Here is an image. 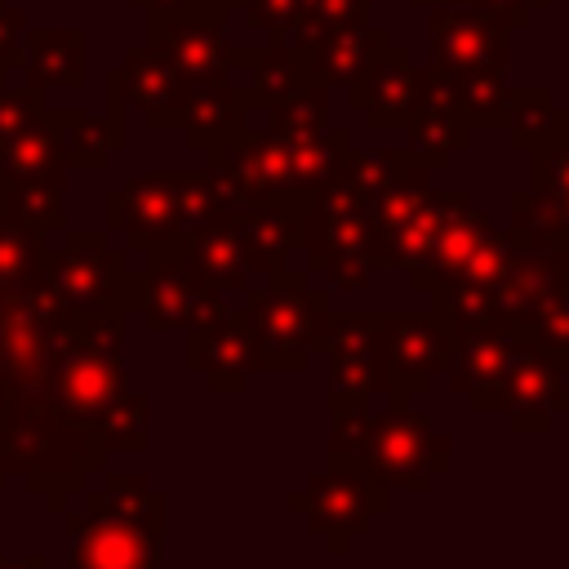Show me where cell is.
Segmentation results:
<instances>
[{"label":"cell","instance_id":"obj_1","mask_svg":"<svg viewBox=\"0 0 569 569\" xmlns=\"http://www.w3.org/2000/svg\"><path fill=\"white\" fill-rule=\"evenodd\" d=\"M169 502L138 471H107L98 485L71 493L58 516L67 520V569H160Z\"/></svg>","mask_w":569,"mask_h":569},{"label":"cell","instance_id":"obj_5","mask_svg":"<svg viewBox=\"0 0 569 569\" xmlns=\"http://www.w3.org/2000/svg\"><path fill=\"white\" fill-rule=\"evenodd\" d=\"M307 271H325L338 289L369 284V249H373V187L342 160V169L307 196L302 222Z\"/></svg>","mask_w":569,"mask_h":569},{"label":"cell","instance_id":"obj_26","mask_svg":"<svg viewBox=\"0 0 569 569\" xmlns=\"http://www.w3.org/2000/svg\"><path fill=\"white\" fill-rule=\"evenodd\" d=\"M405 129H409V151L422 156L431 169H445L471 142V124L453 107V98H449V89L440 84L436 71H427V89H422V98H418V107H413Z\"/></svg>","mask_w":569,"mask_h":569},{"label":"cell","instance_id":"obj_9","mask_svg":"<svg viewBox=\"0 0 569 569\" xmlns=\"http://www.w3.org/2000/svg\"><path fill=\"white\" fill-rule=\"evenodd\" d=\"M511 333V360L507 373L498 382L493 396V413L502 409L511 431H551V422L569 409V356H556L547 347H538L525 329H507Z\"/></svg>","mask_w":569,"mask_h":569},{"label":"cell","instance_id":"obj_30","mask_svg":"<svg viewBox=\"0 0 569 569\" xmlns=\"http://www.w3.org/2000/svg\"><path fill=\"white\" fill-rule=\"evenodd\" d=\"M44 253H49V236L27 227L13 209H0V298L40 280Z\"/></svg>","mask_w":569,"mask_h":569},{"label":"cell","instance_id":"obj_29","mask_svg":"<svg viewBox=\"0 0 569 569\" xmlns=\"http://www.w3.org/2000/svg\"><path fill=\"white\" fill-rule=\"evenodd\" d=\"M436 76H440V84L449 89L453 107L467 116L471 129H498V124H507L511 89H507L502 71H436Z\"/></svg>","mask_w":569,"mask_h":569},{"label":"cell","instance_id":"obj_35","mask_svg":"<svg viewBox=\"0 0 569 569\" xmlns=\"http://www.w3.org/2000/svg\"><path fill=\"white\" fill-rule=\"evenodd\" d=\"M9 209L36 231H62V173L9 182Z\"/></svg>","mask_w":569,"mask_h":569},{"label":"cell","instance_id":"obj_4","mask_svg":"<svg viewBox=\"0 0 569 569\" xmlns=\"http://www.w3.org/2000/svg\"><path fill=\"white\" fill-rule=\"evenodd\" d=\"M244 320L253 329L267 373H302L329 347L333 302L307 267H276L249 293Z\"/></svg>","mask_w":569,"mask_h":569},{"label":"cell","instance_id":"obj_14","mask_svg":"<svg viewBox=\"0 0 569 569\" xmlns=\"http://www.w3.org/2000/svg\"><path fill=\"white\" fill-rule=\"evenodd\" d=\"M222 9L200 4L182 13H151L147 18V44L169 58V67L187 84H213L231 67V44L222 31Z\"/></svg>","mask_w":569,"mask_h":569},{"label":"cell","instance_id":"obj_25","mask_svg":"<svg viewBox=\"0 0 569 569\" xmlns=\"http://www.w3.org/2000/svg\"><path fill=\"white\" fill-rule=\"evenodd\" d=\"M22 89H80L84 84V31L80 27H27L22 40Z\"/></svg>","mask_w":569,"mask_h":569},{"label":"cell","instance_id":"obj_37","mask_svg":"<svg viewBox=\"0 0 569 569\" xmlns=\"http://www.w3.org/2000/svg\"><path fill=\"white\" fill-rule=\"evenodd\" d=\"M240 9H244V22H249V27L276 36V31H289V27L298 22L302 0H244Z\"/></svg>","mask_w":569,"mask_h":569},{"label":"cell","instance_id":"obj_23","mask_svg":"<svg viewBox=\"0 0 569 569\" xmlns=\"http://www.w3.org/2000/svg\"><path fill=\"white\" fill-rule=\"evenodd\" d=\"M236 222L262 267L276 271V267H289V258L302 249V222H307V196L302 191H280V196H267V200H253V204H240L236 209Z\"/></svg>","mask_w":569,"mask_h":569},{"label":"cell","instance_id":"obj_18","mask_svg":"<svg viewBox=\"0 0 569 569\" xmlns=\"http://www.w3.org/2000/svg\"><path fill=\"white\" fill-rule=\"evenodd\" d=\"M107 89L133 107L151 129H178L182 102H187V80L169 67V58L151 44H138L124 53L120 67L107 71Z\"/></svg>","mask_w":569,"mask_h":569},{"label":"cell","instance_id":"obj_34","mask_svg":"<svg viewBox=\"0 0 569 569\" xmlns=\"http://www.w3.org/2000/svg\"><path fill=\"white\" fill-rule=\"evenodd\" d=\"M89 436H93V445H98L102 453H111V449H124V453L147 449V396L129 387V391L89 427Z\"/></svg>","mask_w":569,"mask_h":569},{"label":"cell","instance_id":"obj_32","mask_svg":"<svg viewBox=\"0 0 569 569\" xmlns=\"http://www.w3.org/2000/svg\"><path fill=\"white\" fill-rule=\"evenodd\" d=\"M565 124V111L556 107V98L547 93V89H511V102H507V138H511V147H520V151H533L551 129H560Z\"/></svg>","mask_w":569,"mask_h":569},{"label":"cell","instance_id":"obj_27","mask_svg":"<svg viewBox=\"0 0 569 569\" xmlns=\"http://www.w3.org/2000/svg\"><path fill=\"white\" fill-rule=\"evenodd\" d=\"M467 187H445V191H431L405 222H396L391 231L373 236V249H369V271H387V267H400V271H418L436 244V231L449 213V204L462 196Z\"/></svg>","mask_w":569,"mask_h":569},{"label":"cell","instance_id":"obj_22","mask_svg":"<svg viewBox=\"0 0 569 569\" xmlns=\"http://www.w3.org/2000/svg\"><path fill=\"white\" fill-rule=\"evenodd\" d=\"M493 236H498V231H493L489 213H480V209L471 204V191H462V196L449 204V213H445V222H440V231H436V244H431L427 262H422L418 271H409V284H413L418 293H431V289L458 280V276L467 271V262H471Z\"/></svg>","mask_w":569,"mask_h":569},{"label":"cell","instance_id":"obj_12","mask_svg":"<svg viewBox=\"0 0 569 569\" xmlns=\"http://www.w3.org/2000/svg\"><path fill=\"white\" fill-rule=\"evenodd\" d=\"M133 311H142L151 333H191L222 311V293L182 258H147V267H138Z\"/></svg>","mask_w":569,"mask_h":569},{"label":"cell","instance_id":"obj_17","mask_svg":"<svg viewBox=\"0 0 569 569\" xmlns=\"http://www.w3.org/2000/svg\"><path fill=\"white\" fill-rule=\"evenodd\" d=\"M187 369L204 378L209 391H244L253 373H262V356L244 311L222 307L200 329L187 333Z\"/></svg>","mask_w":569,"mask_h":569},{"label":"cell","instance_id":"obj_11","mask_svg":"<svg viewBox=\"0 0 569 569\" xmlns=\"http://www.w3.org/2000/svg\"><path fill=\"white\" fill-rule=\"evenodd\" d=\"M449 329L431 311H382V400L409 405L449 365Z\"/></svg>","mask_w":569,"mask_h":569},{"label":"cell","instance_id":"obj_44","mask_svg":"<svg viewBox=\"0 0 569 569\" xmlns=\"http://www.w3.org/2000/svg\"><path fill=\"white\" fill-rule=\"evenodd\" d=\"M4 480H9V471H4V458H0V489H4Z\"/></svg>","mask_w":569,"mask_h":569},{"label":"cell","instance_id":"obj_36","mask_svg":"<svg viewBox=\"0 0 569 569\" xmlns=\"http://www.w3.org/2000/svg\"><path fill=\"white\" fill-rule=\"evenodd\" d=\"M525 333H529L538 347H547V351H556V356H569V289H565L560 298H551V302L525 325Z\"/></svg>","mask_w":569,"mask_h":569},{"label":"cell","instance_id":"obj_3","mask_svg":"<svg viewBox=\"0 0 569 569\" xmlns=\"http://www.w3.org/2000/svg\"><path fill=\"white\" fill-rule=\"evenodd\" d=\"M0 458L4 471L22 480V489L40 493L49 511H58L71 493L102 471V449L93 445L89 427L53 409H13L0 413Z\"/></svg>","mask_w":569,"mask_h":569},{"label":"cell","instance_id":"obj_31","mask_svg":"<svg viewBox=\"0 0 569 569\" xmlns=\"http://www.w3.org/2000/svg\"><path fill=\"white\" fill-rule=\"evenodd\" d=\"M529 187L547 196V204L560 218V236L569 249V120L551 129L533 151H529Z\"/></svg>","mask_w":569,"mask_h":569},{"label":"cell","instance_id":"obj_33","mask_svg":"<svg viewBox=\"0 0 569 569\" xmlns=\"http://www.w3.org/2000/svg\"><path fill=\"white\" fill-rule=\"evenodd\" d=\"M356 22H369V0H302L298 22L289 31H276L271 40L289 44V49H307L316 36H329V31L356 27Z\"/></svg>","mask_w":569,"mask_h":569},{"label":"cell","instance_id":"obj_19","mask_svg":"<svg viewBox=\"0 0 569 569\" xmlns=\"http://www.w3.org/2000/svg\"><path fill=\"white\" fill-rule=\"evenodd\" d=\"M427 89V67L409 58V49L387 44L382 58L351 84V107L365 116L369 129H405L418 98Z\"/></svg>","mask_w":569,"mask_h":569},{"label":"cell","instance_id":"obj_45","mask_svg":"<svg viewBox=\"0 0 569 569\" xmlns=\"http://www.w3.org/2000/svg\"><path fill=\"white\" fill-rule=\"evenodd\" d=\"M560 111H565V120H569V102H565V107H560Z\"/></svg>","mask_w":569,"mask_h":569},{"label":"cell","instance_id":"obj_40","mask_svg":"<svg viewBox=\"0 0 569 569\" xmlns=\"http://www.w3.org/2000/svg\"><path fill=\"white\" fill-rule=\"evenodd\" d=\"M129 4H133V9H142L147 18H151V13H182V9H200V4L222 9L218 0H129ZM222 13H227V9H222Z\"/></svg>","mask_w":569,"mask_h":569},{"label":"cell","instance_id":"obj_24","mask_svg":"<svg viewBox=\"0 0 569 569\" xmlns=\"http://www.w3.org/2000/svg\"><path fill=\"white\" fill-rule=\"evenodd\" d=\"M49 129L58 138L62 169L98 173L111 151L124 147V107L107 102V111H80V107H49Z\"/></svg>","mask_w":569,"mask_h":569},{"label":"cell","instance_id":"obj_47","mask_svg":"<svg viewBox=\"0 0 569 569\" xmlns=\"http://www.w3.org/2000/svg\"><path fill=\"white\" fill-rule=\"evenodd\" d=\"M369 4H378V0H369Z\"/></svg>","mask_w":569,"mask_h":569},{"label":"cell","instance_id":"obj_13","mask_svg":"<svg viewBox=\"0 0 569 569\" xmlns=\"http://www.w3.org/2000/svg\"><path fill=\"white\" fill-rule=\"evenodd\" d=\"M431 13V71H507L511 27L467 0L436 4Z\"/></svg>","mask_w":569,"mask_h":569},{"label":"cell","instance_id":"obj_43","mask_svg":"<svg viewBox=\"0 0 569 569\" xmlns=\"http://www.w3.org/2000/svg\"><path fill=\"white\" fill-rule=\"evenodd\" d=\"M413 9H436V4H453V0H409Z\"/></svg>","mask_w":569,"mask_h":569},{"label":"cell","instance_id":"obj_39","mask_svg":"<svg viewBox=\"0 0 569 569\" xmlns=\"http://www.w3.org/2000/svg\"><path fill=\"white\" fill-rule=\"evenodd\" d=\"M467 4H476V9H489V13H498L511 31L516 27H525L529 18H533V9H547L551 0H467Z\"/></svg>","mask_w":569,"mask_h":569},{"label":"cell","instance_id":"obj_20","mask_svg":"<svg viewBox=\"0 0 569 569\" xmlns=\"http://www.w3.org/2000/svg\"><path fill=\"white\" fill-rule=\"evenodd\" d=\"M178 258H182L196 276H204L218 293H222V289L249 293L253 280L262 276V267H258V258H253V249H249V240H244V231H240V222H236V209L222 213V218H213V222H204V227H196V231L182 240Z\"/></svg>","mask_w":569,"mask_h":569},{"label":"cell","instance_id":"obj_6","mask_svg":"<svg viewBox=\"0 0 569 569\" xmlns=\"http://www.w3.org/2000/svg\"><path fill=\"white\" fill-rule=\"evenodd\" d=\"M40 284L58 311H133L138 267L107 249L102 231H67L62 244L44 253Z\"/></svg>","mask_w":569,"mask_h":569},{"label":"cell","instance_id":"obj_7","mask_svg":"<svg viewBox=\"0 0 569 569\" xmlns=\"http://www.w3.org/2000/svg\"><path fill=\"white\" fill-rule=\"evenodd\" d=\"M387 502H391V489H382L373 476H365L360 467H347V462H329L325 471L307 476V485L298 493H289V507L307 520V529L316 538L329 542L333 556H342L356 538H365L373 516Z\"/></svg>","mask_w":569,"mask_h":569},{"label":"cell","instance_id":"obj_2","mask_svg":"<svg viewBox=\"0 0 569 569\" xmlns=\"http://www.w3.org/2000/svg\"><path fill=\"white\" fill-rule=\"evenodd\" d=\"M329 462L360 467L382 489H431V480L449 471V431L409 405L338 413Z\"/></svg>","mask_w":569,"mask_h":569},{"label":"cell","instance_id":"obj_38","mask_svg":"<svg viewBox=\"0 0 569 569\" xmlns=\"http://www.w3.org/2000/svg\"><path fill=\"white\" fill-rule=\"evenodd\" d=\"M22 40H27V13L0 0V71L22 62Z\"/></svg>","mask_w":569,"mask_h":569},{"label":"cell","instance_id":"obj_8","mask_svg":"<svg viewBox=\"0 0 569 569\" xmlns=\"http://www.w3.org/2000/svg\"><path fill=\"white\" fill-rule=\"evenodd\" d=\"M107 227L120 231L124 249L142 253V262L147 258H178V249L187 240L178 173L151 169V173H133L124 187L107 191Z\"/></svg>","mask_w":569,"mask_h":569},{"label":"cell","instance_id":"obj_15","mask_svg":"<svg viewBox=\"0 0 569 569\" xmlns=\"http://www.w3.org/2000/svg\"><path fill=\"white\" fill-rule=\"evenodd\" d=\"M565 289H569V249H556V244H516L507 271L489 284L493 325L525 329Z\"/></svg>","mask_w":569,"mask_h":569},{"label":"cell","instance_id":"obj_46","mask_svg":"<svg viewBox=\"0 0 569 569\" xmlns=\"http://www.w3.org/2000/svg\"><path fill=\"white\" fill-rule=\"evenodd\" d=\"M0 89H4V71H0Z\"/></svg>","mask_w":569,"mask_h":569},{"label":"cell","instance_id":"obj_41","mask_svg":"<svg viewBox=\"0 0 569 569\" xmlns=\"http://www.w3.org/2000/svg\"><path fill=\"white\" fill-rule=\"evenodd\" d=\"M0 569H49L44 556H0Z\"/></svg>","mask_w":569,"mask_h":569},{"label":"cell","instance_id":"obj_21","mask_svg":"<svg viewBox=\"0 0 569 569\" xmlns=\"http://www.w3.org/2000/svg\"><path fill=\"white\" fill-rule=\"evenodd\" d=\"M511 360V333L502 325H476L449 338V387L467 396L476 413H493L498 382Z\"/></svg>","mask_w":569,"mask_h":569},{"label":"cell","instance_id":"obj_28","mask_svg":"<svg viewBox=\"0 0 569 569\" xmlns=\"http://www.w3.org/2000/svg\"><path fill=\"white\" fill-rule=\"evenodd\" d=\"M387 44L391 40L373 22H356V27H338L329 36H316L307 44V62L325 89H351L382 58Z\"/></svg>","mask_w":569,"mask_h":569},{"label":"cell","instance_id":"obj_42","mask_svg":"<svg viewBox=\"0 0 569 569\" xmlns=\"http://www.w3.org/2000/svg\"><path fill=\"white\" fill-rule=\"evenodd\" d=\"M0 209H9V178H4V169H0Z\"/></svg>","mask_w":569,"mask_h":569},{"label":"cell","instance_id":"obj_10","mask_svg":"<svg viewBox=\"0 0 569 569\" xmlns=\"http://www.w3.org/2000/svg\"><path fill=\"white\" fill-rule=\"evenodd\" d=\"M329 409L356 413L382 396V311H333L329 325Z\"/></svg>","mask_w":569,"mask_h":569},{"label":"cell","instance_id":"obj_16","mask_svg":"<svg viewBox=\"0 0 569 569\" xmlns=\"http://www.w3.org/2000/svg\"><path fill=\"white\" fill-rule=\"evenodd\" d=\"M0 169L9 182L67 173L49 129V107L31 89H0Z\"/></svg>","mask_w":569,"mask_h":569}]
</instances>
